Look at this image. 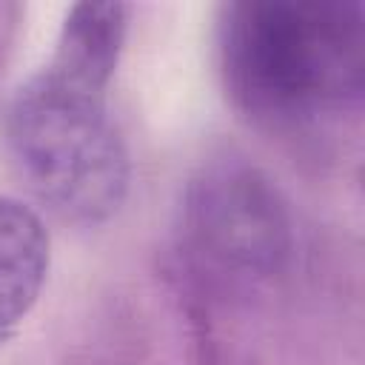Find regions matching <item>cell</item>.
I'll return each instance as SVG.
<instances>
[{"mask_svg":"<svg viewBox=\"0 0 365 365\" xmlns=\"http://www.w3.org/2000/svg\"><path fill=\"white\" fill-rule=\"evenodd\" d=\"M220 34L225 86L265 128L297 131L362 97V3L240 0L222 9Z\"/></svg>","mask_w":365,"mask_h":365,"instance_id":"cell-1","label":"cell"},{"mask_svg":"<svg viewBox=\"0 0 365 365\" xmlns=\"http://www.w3.org/2000/svg\"><path fill=\"white\" fill-rule=\"evenodd\" d=\"M106 83L48 60L9 106L6 137L31 191L63 220L94 225L125 200L131 165Z\"/></svg>","mask_w":365,"mask_h":365,"instance_id":"cell-2","label":"cell"},{"mask_svg":"<svg viewBox=\"0 0 365 365\" xmlns=\"http://www.w3.org/2000/svg\"><path fill=\"white\" fill-rule=\"evenodd\" d=\"M191 245L217 268L271 277L294 251V231L279 188L251 163L222 157L197 171L185 191Z\"/></svg>","mask_w":365,"mask_h":365,"instance_id":"cell-3","label":"cell"},{"mask_svg":"<svg viewBox=\"0 0 365 365\" xmlns=\"http://www.w3.org/2000/svg\"><path fill=\"white\" fill-rule=\"evenodd\" d=\"M48 274V231L34 208L0 194V342L34 308Z\"/></svg>","mask_w":365,"mask_h":365,"instance_id":"cell-4","label":"cell"},{"mask_svg":"<svg viewBox=\"0 0 365 365\" xmlns=\"http://www.w3.org/2000/svg\"><path fill=\"white\" fill-rule=\"evenodd\" d=\"M128 29L123 3H77L68 9L51 60L100 83H111Z\"/></svg>","mask_w":365,"mask_h":365,"instance_id":"cell-5","label":"cell"}]
</instances>
